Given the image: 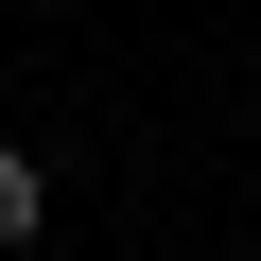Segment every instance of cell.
<instances>
[{"label": "cell", "instance_id": "obj_1", "mask_svg": "<svg viewBox=\"0 0 261 261\" xmlns=\"http://www.w3.org/2000/svg\"><path fill=\"white\" fill-rule=\"evenodd\" d=\"M0 244H53V157L0 140Z\"/></svg>", "mask_w": 261, "mask_h": 261}, {"label": "cell", "instance_id": "obj_2", "mask_svg": "<svg viewBox=\"0 0 261 261\" xmlns=\"http://www.w3.org/2000/svg\"><path fill=\"white\" fill-rule=\"evenodd\" d=\"M0 261H35V244H0Z\"/></svg>", "mask_w": 261, "mask_h": 261}]
</instances>
